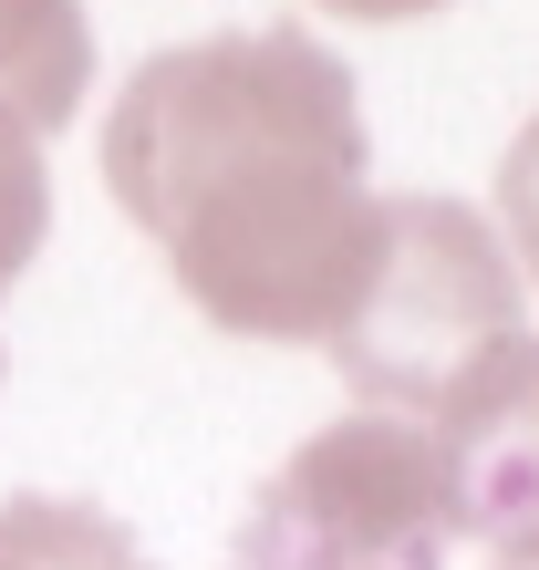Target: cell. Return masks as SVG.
<instances>
[{"label": "cell", "instance_id": "6", "mask_svg": "<svg viewBox=\"0 0 539 570\" xmlns=\"http://www.w3.org/2000/svg\"><path fill=\"white\" fill-rule=\"evenodd\" d=\"M0 570H146V550L84 498H11L0 509Z\"/></svg>", "mask_w": 539, "mask_h": 570}, {"label": "cell", "instance_id": "5", "mask_svg": "<svg viewBox=\"0 0 539 570\" xmlns=\"http://www.w3.org/2000/svg\"><path fill=\"white\" fill-rule=\"evenodd\" d=\"M94 94V21L84 0H0V115L31 136L74 125Z\"/></svg>", "mask_w": 539, "mask_h": 570}, {"label": "cell", "instance_id": "4", "mask_svg": "<svg viewBox=\"0 0 539 570\" xmlns=\"http://www.w3.org/2000/svg\"><path fill=\"white\" fill-rule=\"evenodd\" d=\"M425 446L447 466L457 540H488V550H529L539 540V332H509V343L425 415Z\"/></svg>", "mask_w": 539, "mask_h": 570}, {"label": "cell", "instance_id": "8", "mask_svg": "<svg viewBox=\"0 0 539 570\" xmlns=\"http://www.w3.org/2000/svg\"><path fill=\"white\" fill-rule=\"evenodd\" d=\"M498 208H509V259H519V281L539 291V115L509 136V156H498Z\"/></svg>", "mask_w": 539, "mask_h": 570}, {"label": "cell", "instance_id": "1", "mask_svg": "<svg viewBox=\"0 0 539 570\" xmlns=\"http://www.w3.org/2000/svg\"><path fill=\"white\" fill-rule=\"evenodd\" d=\"M105 187L239 343H332L374 271L363 105L301 21L146 52L105 115Z\"/></svg>", "mask_w": 539, "mask_h": 570}, {"label": "cell", "instance_id": "2", "mask_svg": "<svg viewBox=\"0 0 539 570\" xmlns=\"http://www.w3.org/2000/svg\"><path fill=\"white\" fill-rule=\"evenodd\" d=\"M519 332V259L467 197H374L363 271L332 363L374 415H435L478 363Z\"/></svg>", "mask_w": 539, "mask_h": 570}, {"label": "cell", "instance_id": "3", "mask_svg": "<svg viewBox=\"0 0 539 570\" xmlns=\"http://www.w3.org/2000/svg\"><path fill=\"white\" fill-rule=\"evenodd\" d=\"M447 550L457 509L425 425L363 405L343 425H312L259 478L228 570H447Z\"/></svg>", "mask_w": 539, "mask_h": 570}, {"label": "cell", "instance_id": "9", "mask_svg": "<svg viewBox=\"0 0 539 570\" xmlns=\"http://www.w3.org/2000/svg\"><path fill=\"white\" fill-rule=\"evenodd\" d=\"M312 11H343V21H425L447 0H312Z\"/></svg>", "mask_w": 539, "mask_h": 570}, {"label": "cell", "instance_id": "7", "mask_svg": "<svg viewBox=\"0 0 539 570\" xmlns=\"http://www.w3.org/2000/svg\"><path fill=\"white\" fill-rule=\"evenodd\" d=\"M52 228V177H42V136L21 115H0V291H11L31 259H42Z\"/></svg>", "mask_w": 539, "mask_h": 570}, {"label": "cell", "instance_id": "10", "mask_svg": "<svg viewBox=\"0 0 539 570\" xmlns=\"http://www.w3.org/2000/svg\"><path fill=\"white\" fill-rule=\"evenodd\" d=\"M488 570H539V540L529 550H488Z\"/></svg>", "mask_w": 539, "mask_h": 570}]
</instances>
